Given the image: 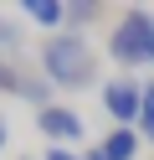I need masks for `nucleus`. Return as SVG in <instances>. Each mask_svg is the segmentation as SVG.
<instances>
[{
	"label": "nucleus",
	"instance_id": "7",
	"mask_svg": "<svg viewBox=\"0 0 154 160\" xmlns=\"http://www.w3.org/2000/svg\"><path fill=\"white\" fill-rule=\"evenodd\" d=\"M98 16H103L98 0H67V31H77V36H82V26H92Z\"/></svg>",
	"mask_w": 154,
	"mask_h": 160
},
{
	"label": "nucleus",
	"instance_id": "5",
	"mask_svg": "<svg viewBox=\"0 0 154 160\" xmlns=\"http://www.w3.org/2000/svg\"><path fill=\"white\" fill-rule=\"evenodd\" d=\"M16 11H26L41 31H67V0H16Z\"/></svg>",
	"mask_w": 154,
	"mask_h": 160
},
{
	"label": "nucleus",
	"instance_id": "1",
	"mask_svg": "<svg viewBox=\"0 0 154 160\" xmlns=\"http://www.w3.org/2000/svg\"><path fill=\"white\" fill-rule=\"evenodd\" d=\"M36 67H41V78H46L51 88H67V93H82V88L98 83V52H92L87 36H77V31L46 36Z\"/></svg>",
	"mask_w": 154,
	"mask_h": 160
},
{
	"label": "nucleus",
	"instance_id": "12",
	"mask_svg": "<svg viewBox=\"0 0 154 160\" xmlns=\"http://www.w3.org/2000/svg\"><path fill=\"white\" fill-rule=\"evenodd\" d=\"M26 160H31V155H26Z\"/></svg>",
	"mask_w": 154,
	"mask_h": 160
},
{
	"label": "nucleus",
	"instance_id": "9",
	"mask_svg": "<svg viewBox=\"0 0 154 160\" xmlns=\"http://www.w3.org/2000/svg\"><path fill=\"white\" fill-rule=\"evenodd\" d=\"M139 139L154 145V83H144V103H139Z\"/></svg>",
	"mask_w": 154,
	"mask_h": 160
},
{
	"label": "nucleus",
	"instance_id": "8",
	"mask_svg": "<svg viewBox=\"0 0 154 160\" xmlns=\"http://www.w3.org/2000/svg\"><path fill=\"white\" fill-rule=\"evenodd\" d=\"M21 52V21L0 11V57H16Z\"/></svg>",
	"mask_w": 154,
	"mask_h": 160
},
{
	"label": "nucleus",
	"instance_id": "11",
	"mask_svg": "<svg viewBox=\"0 0 154 160\" xmlns=\"http://www.w3.org/2000/svg\"><path fill=\"white\" fill-rule=\"evenodd\" d=\"M5 145H10V124L0 119V150H5Z\"/></svg>",
	"mask_w": 154,
	"mask_h": 160
},
{
	"label": "nucleus",
	"instance_id": "3",
	"mask_svg": "<svg viewBox=\"0 0 154 160\" xmlns=\"http://www.w3.org/2000/svg\"><path fill=\"white\" fill-rule=\"evenodd\" d=\"M103 108L113 114V124L123 129H139V103H144V83H133V78H108V83L98 88Z\"/></svg>",
	"mask_w": 154,
	"mask_h": 160
},
{
	"label": "nucleus",
	"instance_id": "2",
	"mask_svg": "<svg viewBox=\"0 0 154 160\" xmlns=\"http://www.w3.org/2000/svg\"><path fill=\"white\" fill-rule=\"evenodd\" d=\"M108 57L118 67H154V11L128 5L108 31Z\"/></svg>",
	"mask_w": 154,
	"mask_h": 160
},
{
	"label": "nucleus",
	"instance_id": "6",
	"mask_svg": "<svg viewBox=\"0 0 154 160\" xmlns=\"http://www.w3.org/2000/svg\"><path fill=\"white\" fill-rule=\"evenodd\" d=\"M103 145V155L108 160H139V129H123V124H113L108 134L98 139Z\"/></svg>",
	"mask_w": 154,
	"mask_h": 160
},
{
	"label": "nucleus",
	"instance_id": "4",
	"mask_svg": "<svg viewBox=\"0 0 154 160\" xmlns=\"http://www.w3.org/2000/svg\"><path fill=\"white\" fill-rule=\"evenodd\" d=\"M36 129L46 134V145H62V150H72L87 129H82V114L77 108H67V103H46V108H36Z\"/></svg>",
	"mask_w": 154,
	"mask_h": 160
},
{
	"label": "nucleus",
	"instance_id": "10",
	"mask_svg": "<svg viewBox=\"0 0 154 160\" xmlns=\"http://www.w3.org/2000/svg\"><path fill=\"white\" fill-rule=\"evenodd\" d=\"M41 160H82V155H77V150H62V145H46Z\"/></svg>",
	"mask_w": 154,
	"mask_h": 160
}]
</instances>
